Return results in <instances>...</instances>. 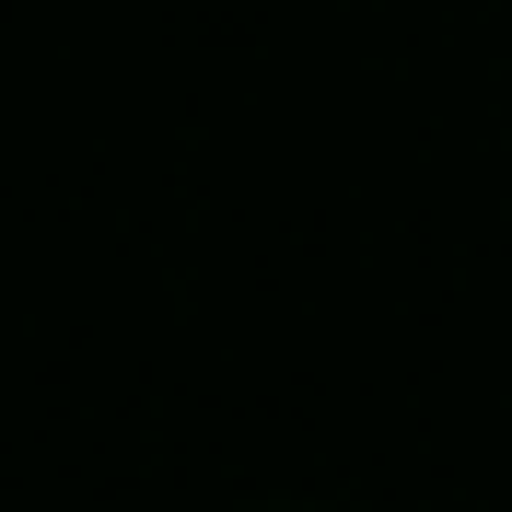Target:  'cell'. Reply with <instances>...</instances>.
<instances>
[]
</instances>
